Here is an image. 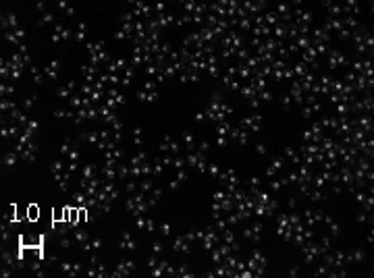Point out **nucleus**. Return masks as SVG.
I'll list each match as a JSON object with an SVG mask.
<instances>
[{
	"label": "nucleus",
	"instance_id": "nucleus-1",
	"mask_svg": "<svg viewBox=\"0 0 374 278\" xmlns=\"http://www.w3.org/2000/svg\"><path fill=\"white\" fill-rule=\"evenodd\" d=\"M27 218H29V220L39 218V208H38V206H29V208H27Z\"/></svg>",
	"mask_w": 374,
	"mask_h": 278
},
{
	"label": "nucleus",
	"instance_id": "nucleus-2",
	"mask_svg": "<svg viewBox=\"0 0 374 278\" xmlns=\"http://www.w3.org/2000/svg\"><path fill=\"white\" fill-rule=\"evenodd\" d=\"M85 216H88L85 210H79V222H85Z\"/></svg>",
	"mask_w": 374,
	"mask_h": 278
}]
</instances>
